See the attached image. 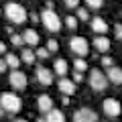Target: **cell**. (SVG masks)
I'll list each match as a JSON object with an SVG mask.
<instances>
[{
    "label": "cell",
    "instance_id": "1",
    "mask_svg": "<svg viewBox=\"0 0 122 122\" xmlns=\"http://www.w3.org/2000/svg\"><path fill=\"white\" fill-rule=\"evenodd\" d=\"M0 106H2L4 112L16 114V112H20L22 102H20V98H18L16 94H12V92H4V94L0 96Z\"/></svg>",
    "mask_w": 122,
    "mask_h": 122
},
{
    "label": "cell",
    "instance_id": "2",
    "mask_svg": "<svg viewBox=\"0 0 122 122\" xmlns=\"http://www.w3.org/2000/svg\"><path fill=\"white\" fill-rule=\"evenodd\" d=\"M4 14H6V18H8L10 22H14V25H20V22L26 20V10L22 8L18 2H6Z\"/></svg>",
    "mask_w": 122,
    "mask_h": 122
},
{
    "label": "cell",
    "instance_id": "3",
    "mask_svg": "<svg viewBox=\"0 0 122 122\" xmlns=\"http://www.w3.org/2000/svg\"><path fill=\"white\" fill-rule=\"evenodd\" d=\"M41 20H43L45 29L51 30V33H57V30L63 26V22H61V18L57 16V12L53 8H45L43 12H41Z\"/></svg>",
    "mask_w": 122,
    "mask_h": 122
},
{
    "label": "cell",
    "instance_id": "4",
    "mask_svg": "<svg viewBox=\"0 0 122 122\" xmlns=\"http://www.w3.org/2000/svg\"><path fill=\"white\" fill-rule=\"evenodd\" d=\"M106 86H108L106 73H102L100 69H92L90 71V87L94 92H102V90H106Z\"/></svg>",
    "mask_w": 122,
    "mask_h": 122
},
{
    "label": "cell",
    "instance_id": "5",
    "mask_svg": "<svg viewBox=\"0 0 122 122\" xmlns=\"http://www.w3.org/2000/svg\"><path fill=\"white\" fill-rule=\"evenodd\" d=\"M102 110H104V114H106V116L116 118V116H120L122 106H120V102H118V100H114V98H106V100L102 102Z\"/></svg>",
    "mask_w": 122,
    "mask_h": 122
},
{
    "label": "cell",
    "instance_id": "6",
    "mask_svg": "<svg viewBox=\"0 0 122 122\" xmlns=\"http://www.w3.org/2000/svg\"><path fill=\"white\" fill-rule=\"evenodd\" d=\"M69 49L75 53V55H79V57H86L87 51H90L87 41L83 39V37H71L69 39Z\"/></svg>",
    "mask_w": 122,
    "mask_h": 122
},
{
    "label": "cell",
    "instance_id": "7",
    "mask_svg": "<svg viewBox=\"0 0 122 122\" xmlns=\"http://www.w3.org/2000/svg\"><path fill=\"white\" fill-rule=\"evenodd\" d=\"M73 122H98V114L92 108H79L73 112Z\"/></svg>",
    "mask_w": 122,
    "mask_h": 122
},
{
    "label": "cell",
    "instance_id": "8",
    "mask_svg": "<svg viewBox=\"0 0 122 122\" xmlns=\"http://www.w3.org/2000/svg\"><path fill=\"white\" fill-rule=\"evenodd\" d=\"M26 73H22V71H18V69H12V73L8 75V83L14 87V90H25L26 87Z\"/></svg>",
    "mask_w": 122,
    "mask_h": 122
},
{
    "label": "cell",
    "instance_id": "9",
    "mask_svg": "<svg viewBox=\"0 0 122 122\" xmlns=\"http://www.w3.org/2000/svg\"><path fill=\"white\" fill-rule=\"evenodd\" d=\"M37 81L43 83V86H51L53 83V71L47 69V67H37Z\"/></svg>",
    "mask_w": 122,
    "mask_h": 122
},
{
    "label": "cell",
    "instance_id": "10",
    "mask_svg": "<svg viewBox=\"0 0 122 122\" xmlns=\"http://www.w3.org/2000/svg\"><path fill=\"white\" fill-rule=\"evenodd\" d=\"M57 87L61 90L63 96H73V94H75V83L71 81V79H67V77H61L59 83H57Z\"/></svg>",
    "mask_w": 122,
    "mask_h": 122
},
{
    "label": "cell",
    "instance_id": "11",
    "mask_svg": "<svg viewBox=\"0 0 122 122\" xmlns=\"http://www.w3.org/2000/svg\"><path fill=\"white\" fill-rule=\"evenodd\" d=\"M22 43H26L29 45V47H37V45H39V35H37V30H33V29H26L25 33H22Z\"/></svg>",
    "mask_w": 122,
    "mask_h": 122
},
{
    "label": "cell",
    "instance_id": "12",
    "mask_svg": "<svg viewBox=\"0 0 122 122\" xmlns=\"http://www.w3.org/2000/svg\"><path fill=\"white\" fill-rule=\"evenodd\" d=\"M106 77H108V81L120 86V83H122V69H120V67H116V65L108 67V69H106Z\"/></svg>",
    "mask_w": 122,
    "mask_h": 122
},
{
    "label": "cell",
    "instance_id": "13",
    "mask_svg": "<svg viewBox=\"0 0 122 122\" xmlns=\"http://www.w3.org/2000/svg\"><path fill=\"white\" fill-rule=\"evenodd\" d=\"M37 106H39V110H41L43 114H47L49 110L53 108V100H51V96H47V94L39 96V98H37Z\"/></svg>",
    "mask_w": 122,
    "mask_h": 122
},
{
    "label": "cell",
    "instance_id": "14",
    "mask_svg": "<svg viewBox=\"0 0 122 122\" xmlns=\"http://www.w3.org/2000/svg\"><path fill=\"white\" fill-rule=\"evenodd\" d=\"M92 30H94V33H98V35H106V30H108V25H106L104 18L96 16V18H92Z\"/></svg>",
    "mask_w": 122,
    "mask_h": 122
},
{
    "label": "cell",
    "instance_id": "15",
    "mask_svg": "<svg viewBox=\"0 0 122 122\" xmlns=\"http://www.w3.org/2000/svg\"><path fill=\"white\" fill-rule=\"evenodd\" d=\"M45 120L47 122H65V114L57 108H51L47 114H45Z\"/></svg>",
    "mask_w": 122,
    "mask_h": 122
},
{
    "label": "cell",
    "instance_id": "16",
    "mask_svg": "<svg viewBox=\"0 0 122 122\" xmlns=\"http://www.w3.org/2000/svg\"><path fill=\"white\" fill-rule=\"evenodd\" d=\"M94 47H96L100 53H108V51H110V41H108V37H104V35L96 37V39H94Z\"/></svg>",
    "mask_w": 122,
    "mask_h": 122
},
{
    "label": "cell",
    "instance_id": "17",
    "mask_svg": "<svg viewBox=\"0 0 122 122\" xmlns=\"http://www.w3.org/2000/svg\"><path fill=\"white\" fill-rule=\"evenodd\" d=\"M53 71H55L59 77H65L67 75V61L65 59H57L55 63H53Z\"/></svg>",
    "mask_w": 122,
    "mask_h": 122
},
{
    "label": "cell",
    "instance_id": "18",
    "mask_svg": "<svg viewBox=\"0 0 122 122\" xmlns=\"http://www.w3.org/2000/svg\"><path fill=\"white\" fill-rule=\"evenodd\" d=\"M4 61L10 69H18V65H20V57L14 53H4Z\"/></svg>",
    "mask_w": 122,
    "mask_h": 122
},
{
    "label": "cell",
    "instance_id": "19",
    "mask_svg": "<svg viewBox=\"0 0 122 122\" xmlns=\"http://www.w3.org/2000/svg\"><path fill=\"white\" fill-rule=\"evenodd\" d=\"M20 61H25L26 65H33V63H35V51H30V49H22Z\"/></svg>",
    "mask_w": 122,
    "mask_h": 122
},
{
    "label": "cell",
    "instance_id": "20",
    "mask_svg": "<svg viewBox=\"0 0 122 122\" xmlns=\"http://www.w3.org/2000/svg\"><path fill=\"white\" fill-rule=\"evenodd\" d=\"M73 69L77 71V73H83V71L87 69V63H86V59H83V57H77V59L73 61Z\"/></svg>",
    "mask_w": 122,
    "mask_h": 122
},
{
    "label": "cell",
    "instance_id": "21",
    "mask_svg": "<svg viewBox=\"0 0 122 122\" xmlns=\"http://www.w3.org/2000/svg\"><path fill=\"white\" fill-rule=\"evenodd\" d=\"M86 4H87V8H92V10H98V8H102L104 0H86Z\"/></svg>",
    "mask_w": 122,
    "mask_h": 122
},
{
    "label": "cell",
    "instance_id": "22",
    "mask_svg": "<svg viewBox=\"0 0 122 122\" xmlns=\"http://www.w3.org/2000/svg\"><path fill=\"white\" fill-rule=\"evenodd\" d=\"M47 51L49 53H57V51H59V43H57L55 39H49L47 41Z\"/></svg>",
    "mask_w": 122,
    "mask_h": 122
},
{
    "label": "cell",
    "instance_id": "23",
    "mask_svg": "<svg viewBox=\"0 0 122 122\" xmlns=\"http://www.w3.org/2000/svg\"><path fill=\"white\" fill-rule=\"evenodd\" d=\"M65 26L71 29V30H75V29H77V18H75V16H67L65 18Z\"/></svg>",
    "mask_w": 122,
    "mask_h": 122
},
{
    "label": "cell",
    "instance_id": "24",
    "mask_svg": "<svg viewBox=\"0 0 122 122\" xmlns=\"http://www.w3.org/2000/svg\"><path fill=\"white\" fill-rule=\"evenodd\" d=\"M77 20H87V18H90V12H87V8H79L77 6Z\"/></svg>",
    "mask_w": 122,
    "mask_h": 122
},
{
    "label": "cell",
    "instance_id": "25",
    "mask_svg": "<svg viewBox=\"0 0 122 122\" xmlns=\"http://www.w3.org/2000/svg\"><path fill=\"white\" fill-rule=\"evenodd\" d=\"M35 57H39V59H47V57H49L47 47H39V49L35 51Z\"/></svg>",
    "mask_w": 122,
    "mask_h": 122
},
{
    "label": "cell",
    "instance_id": "26",
    "mask_svg": "<svg viewBox=\"0 0 122 122\" xmlns=\"http://www.w3.org/2000/svg\"><path fill=\"white\" fill-rule=\"evenodd\" d=\"M10 43L16 45V47H20V45H22V37H20V35H14V33H12V35H10Z\"/></svg>",
    "mask_w": 122,
    "mask_h": 122
},
{
    "label": "cell",
    "instance_id": "27",
    "mask_svg": "<svg viewBox=\"0 0 122 122\" xmlns=\"http://www.w3.org/2000/svg\"><path fill=\"white\" fill-rule=\"evenodd\" d=\"M114 35H116V39H122V22L114 25Z\"/></svg>",
    "mask_w": 122,
    "mask_h": 122
},
{
    "label": "cell",
    "instance_id": "28",
    "mask_svg": "<svg viewBox=\"0 0 122 122\" xmlns=\"http://www.w3.org/2000/svg\"><path fill=\"white\" fill-rule=\"evenodd\" d=\"M63 2H65L67 8H77L79 6V0H63Z\"/></svg>",
    "mask_w": 122,
    "mask_h": 122
},
{
    "label": "cell",
    "instance_id": "29",
    "mask_svg": "<svg viewBox=\"0 0 122 122\" xmlns=\"http://www.w3.org/2000/svg\"><path fill=\"white\" fill-rule=\"evenodd\" d=\"M102 65L108 69V67H112V57H102Z\"/></svg>",
    "mask_w": 122,
    "mask_h": 122
},
{
    "label": "cell",
    "instance_id": "30",
    "mask_svg": "<svg viewBox=\"0 0 122 122\" xmlns=\"http://www.w3.org/2000/svg\"><path fill=\"white\" fill-rule=\"evenodd\" d=\"M6 69H8V65H6V61H4V57H0V73H4Z\"/></svg>",
    "mask_w": 122,
    "mask_h": 122
},
{
    "label": "cell",
    "instance_id": "31",
    "mask_svg": "<svg viewBox=\"0 0 122 122\" xmlns=\"http://www.w3.org/2000/svg\"><path fill=\"white\" fill-rule=\"evenodd\" d=\"M81 79H83V75L75 71V73H73V79H71V81H73V83H77V81H81Z\"/></svg>",
    "mask_w": 122,
    "mask_h": 122
},
{
    "label": "cell",
    "instance_id": "32",
    "mask_svg": "<svg viewBox=\"0 0 122 122\" xmlns=\"http://www.w3.org/2000/svg\"><path fill=\"white\" fill-rule=\"evenodd\" d=\"M0 53H6V43L4 41H0Z\"/></svg>",
    "mask_w": 122,
    "mask_h": 122
},
{
    "label": "cell",
    "instance_id": "33",
    "mask_svg": "<svg viewBox=\"0 0 122 122\" xmlns=\"http://www.w3.org/2000/svg\"><path fill=\"white\" fill-rule=\"evenodd\" d=\"M30 20H33V22H39V14H30Z\"/></svg>",
    "mask_w": 122,
    "mask_h": 122
},
{
    "label": "cell",
    "instance_id": "34",
    "mask_svg": "<svg viewBox=\"0 0 122 122\" xmlns=\"http://www.w3.org/2000/svg\"><path fill=\"white\" fill-rule=\"evenodd\" d=\"M37 122H47V120H45V118L41 116V118H37Z\"/></svg>",
    "mask_w": 122,
    "mask_h": 122
},
{
    "label": "cell",
    "instance_id": "35",
    "mask_svg": "<svg viewBox=\"0 0 122 122\" xmlns=\"http://www.w3.org/2000/svg\"><path fill=\"white\" fill-rule=\"evenodd\" d=\"M14 122H26V120H25V118H16V120H14Z\"/></svg>",
    "mask_w": 122,
    "mask_h": 122
},
{
    "label": "cell",
    "instance_id": "36",
    "mask_svg": "<svg viewBox=\"0 0 122 122\" xmlns=\"http://www.w3.org/2000/svg\"><path fill=\"white\" fill-rule=\"evenodd\" d=\"M2 116H4V110H2V106H0V118H2Z\"/></svg>",
    "mask_w": 122,
    "mask_h": 122
},
{
    "label": "cell",
    "instance_id": "37",
    "mask_svg": "<svg viewBox=\"0 0 122 122\" xmlns=\"http://www.w3.org/2000/svg\"><path fill=\"white\" fill-rule=\"evenodd\" d=\"M0 12H2V10H0Z\"/></svg>",
    "mask_w": 122,
    "mask_h": 122
}]
</instances>
